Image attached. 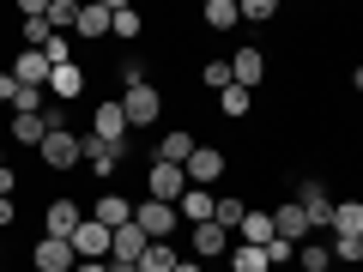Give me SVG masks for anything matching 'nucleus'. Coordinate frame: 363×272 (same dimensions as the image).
Returning <instances> with one entry per match:
<instances>
[{"label":"nucleus","instance_id":"nucleus-1","mask_svg":"<svg viewBox=\"0 0 363 272\" xmlns=\"http://www.w3.org/2000/svg\"><path fill=\"white\" fill-rule=\"evenodd\" d=\"M121 109H128V121H133V128H152V121L164 115V91H157L152 79H140V85H128V91H121Z\"/></svg>","mask_w":363,"mask_h":272},{"label":"nucleus","instance_id":"nucleus-2","mask_svg":"<svg viewBox=\"0 0 363 272\" xmlns=\"http://www.w3.org/2000/svg\"><path fill=\"white\" fill-rule=\"evenodd\" d=\"M128 133H133V121H128V109H121V97H109V103H97V109H91V140L128 145Z\"/></svg>","mask_w":363,"mask_h":272},{"label":"nucleus","instance_id":"nucleus-3","mask_svg":"<svg viewBox=\"0 0 363 272\" xmlns=\"http://www.w3.org/2000/svg\"><path fill=\"white\" fill-rule=\"evenodd\" d=\"M182 194H188V169H182V164H152V169H145V200L176 206Z\"/></svg>","mask_w":363,"mask_h":272},{"label":"nucleus","instance_id":"nucleus-4","mask_svg":"<svg viewBox=\"0 0 363 272\" xmlns=\"http://www.w3.org/2000/svg\"><path fill=\"white\" fill-rule=\"evenodd\" d=\"M133 224H140L152 242H169V236H176V224H182V212L164 206V200H140V206H133Z\"/></svg>","mask_w":363,"mask_h":272},{"label":"nucleus","instance_id":"nucleus-5","mask_svg":"<svg viewBox=\"0 0 363 272\" xmlns=\"http://www.w3.org/2000/svg\"><path fill=\"white\" fill-rule=\"evenodd\" d=\"M37 152H43V164H49V169H79V157H85V140H79L73 128H55L49 140L37 145Z\"/></svg>","mask_w":363,"mask_h":272},{"label":"nucleus","instance_id":"nucleus-6","mask_svg":"<svg viewBox=\"0 0 363 272\" xmlns=\"http://www.w3.org/2000/svg\"><path fill=\"white\" fill-rule=\"evenodd\" d=\"M145 248H152V236H145L140 224H121V230L109 236V266H133V272H140Z\"/></svg>","mask_w":363,"mask_h":272},{"label":"nucleus","instance_id":"nucleus-7","mask_svg":"<svg viewBox=\"0 0 363 272\" xmlns=\"http://www.w3.org/2000/svg\"><path fill=\"white\" fill-rule=\"evenodd\" d=\"M188 188H212V181H224V169H230V157L218 152V145H194V157H188Z\"/></svg>","mask_w":363,"mask_h":272},{"label":"nucleus","instance_id":"nucleus-8","mask_svg":"<svg viewBox=\"0 0 363 272\" xmlns=\"http://www.w3.org/2000/svg\"><path fill=\"white\" fill-rule=\"evenodd\" d=\"M109 236H116V230H104V224L85 212V224H79L67 242H73V254H79V260H109Z\"/></svg>","mask_w":363,"mask_h":272},{"label":"nucleus","instance_id":"nucleus-9","mask_svg":"<svg viewBox=\"0 0 363 272\" xmlns=\"http://www.w3.org/2000/svg\"><path fill=\"white\" fill-rule=\"evenodd\" d=\"M30 266L37 272H73L79 254H73V242H61V236H43V242L30 248Z\"/></svg>","mask_w":363,"mask_h":272},{"label":"nucleus","instance_id":"nucleus-10","mask_svg":"<svg viewBox=\"0 0 363 272\" xmlns=\"http://www.w3.org/2000/svg\"><path fill=\"white\" fill-rule=\"evenodd\" d=\"M297 206H303V218H309L315 230H327V224H333V200H327L321 181H303V188H297Z\"/></svg>","mask_w":363,"mask_h":272},{"label":"nucleus","instance_id":"nucleus-11","mask_svg":"<svg viewBox=\"0 0 363 272\" xmlns=\"http://www.w3.org/2000/svg\"><path fill=\"white\" fill-rule=\"evenodd\" d=\"M121 157H128V145H109V140H91V133H85V164H91V176H116V169H121Z\"/></svg>","mask_w":363,"mask_h":272},{"label":"nucleus","instance_id":"nucleus-12","mask_svg":"<svg viewBox=\"0 0 363 272\" xmlns=\"http://www.w3.org/2000/svg\"><path fill=\"white\" fill-rule=\"evenodd\" d=\"M79 224H85V212H79L73 200H49V212H43V236H61V242H67Z\"/></svg>","mask_w":363,"mask_h":272},{"label":"nucleus","instance_id":"nucleus-13","mask_svg":"<svg viewBox=\"0 0 363 272\" xmlns=\"http://www.w3.org/2000/svg\"><path fill=\"white\" fill-rule=\"evenodd\" d=\"M260 79H267V55H260V49H236V55H230V85L255 91Z\"/></svg>","mask_w":363,"mask_h":272},{"label":"nucleus","instance_id":"nucleus-14","mask_svg":"<svg viewBox=\"0 0 363 272\" xmlns=\"http://www.w3.org/2000/svg\"><path fill=\"white\" fill-rule=\"evenodd\" d=\"M109 25H116V0H91V6H79V37H109Z\"/></svg>","mask_w":363,"mask_h":272},{"label":"nucleus","instance_id":"nucleus-15","mask_svg":"<svg viewBox=\"0 0 363 272\" xmlns=\"http://www.w3.org/2000/svg\"><path fill=\"white\" fill-rule=\"evenodd\" d=\"M218 254H230V230H224L218 218L194 224V260H218Z\"/></svg>","mask_w":363,"mask_h":272},{"label":"nucleus","instance_id":"nucleus-16","mask_svg":"<svg viewBox=\"0 0 363 272\" xmlns=\"http://www.w3.org/2000/svg\"><path fill=\"white\" fill-rule=\"evenodd\" d=\"M79 91H85V67H79V61H67V67L49 73V97H55V103H73Z\"/></svg>","mask_w":363,"mask_h":272},{"label":"nucleus","instance_id":"nucleus-17","mask_svg":"<svg viewBox=\"0 0 363 272\" xmlns=\"http://www.w3.org/2000/svg\"><path fill=\"white\" fill-rule=\"evenodd\" d=\"M272 230H279V236H285V242H309V230H315V224L309 218H303V206H297V200H291V206H279V212H272Z\"/></svg>","mask_w":363,"mask_h":272},{"label":"nucleus","instance_id":"nucleus-18","mask_svg":"<svg viewBox=\"0 0 363 272\" xmlns=\"http://www.w3.org/2000/svg\"><path fill=\"white\" fill-rule=\"evenodd\" d=\"M49 73H55V67H49V55H43V49H25V55H18V61H13V79H18V85H49Z\"/></svg>","mask_w":363,"mask_h":272},{"label":"nucleus","instance_id":"nucleus-19","mask_svg":"<svg viewBox=\"0 0 363 272\" xmlns=\"http://www.w3.org/2000/svg\"><path fill=\"white\" fill-rule=\"evenodd\" d=\"M91 218L104 224V230H121V224H133V200L128 194H104L97 206H91Z\"/></svg>","mask_w":363,"mask_h":272},{"label":"nucleus","instance_id":"nucleus-20","mask_svg":"<svg viewBox=\"0 0 363 272\" xmlns=\"http://www.w3.org/2000/svg\"><path fill=\"white\" fill-rule=\"evenodd\" d=\"M176 212H182V224H212V212H218V200H212L206 188H188V194L176 200Z\"/></svg>","mask_w":363,"mask_h":272},{"label":"nucleus","instance_id":"nucleus-21","mask_svg":"<svg viewBox=\"0 0 363 272\" xmlns=\"http://www.w3.org/2000/svg\"><path fill=\"white\" fill-rule=\"evenodd\" d=\"M194 133L188 128H176V133H164V140H157V164H188V157H194Z\"/></svg>","mask_w":363,"mask_h":272},{"label":"nucleus","instance_id":"nucleus-22","mask_svg":"<svg viewBox=\"0 0 363 272\" xmlns=\"http://www.w3.org/2000/svg\"><path fill=\"white\" fill-rule=\"evenodd\" d=\"M333 236H363V200H333Z\"/></svg>","mask_w":363,"mask_h":272},{"label":"nucleus","instance_id":"nucleus-23","mask_svg":"<svg viewBox=\"0 0 363 272\" xmlns=\"http://www.w3.org/2000/svg\"><path fill=\"white\" fill-rule=\"evenodd\" d=\"M230 272H272V260L255 242H230Z\"/></svg>","mask_w":363,"mask_h":272},{"label":"nucleus","instance_id":"nucleus-24","mask_svg":"<svg viewBox=\"0 0 363 272\" xmlns=\"http://www.w3.org/2000/svg\"><path fill=\"white\" fill-rule=\"evenodd\" d=\"M272 236H279V230H272V212H248V218H242V230H236V242H255V248H267Z\"/></svg>","mask_w":363,"mask_h":272},{"label":"nucleus","instance_id":"nucleus-25","mask_svg":"<svg viewBox=\"0 0 363 272\" xmlns=\"http://www.w3.org/2000/svg\"><path fill=\"white\" fill-rule=\"evenodd\" d=\"M206 30H230V25H242V6H236V0H206Z\"/></svg>","mask_w":363,"mask_h":272},{"label":"nucleus","instance_id":"nucleus-26","mask_svg":"<svg viewBox=\"0 0 363 272\" xmlns=\"http://www.w3.org/2000/svg\"><path fill=\"white\" fill-rule=\"evenodd\" d=\"M13 140L18 145H43L49 140V115H13Z\"/></svg>","mask_w":363,"mask_h":272},{"label":"nucleus","instance_id":"nucleus-27","mask_svg":"<svg viewBox=\"0 0 363 272\" xmlns=\"http://www.w3.org/2000/svg\"><path fill=\"white\" fill-rule=\"evenodd\" d=\"M248 103H255V91H242V85H224V91H218V115H224V121L248 115Z\"/></svg>","mask_w":363,"mask_h":272},{"label":"nucleus","instance_id":"nucleus-28","mask_svg":"<svg viewBox=\"0 0 363 272\" xmlns=\"http://www.w3.org/2000/svg\"><path fill=\"white\" fill-rule=\"evenodd\" d=\"M176 266H182V254L169 242H152V248H145V260H140V272H176Z\"/></svg>","mask_w":363,"mask_h":272},{"label":"nucleus","instance_id":"nucleus-29","mask_svg":"<svg viewBox=\"0 0 363 272\" xmlns=\"http://www.w3.org/2000/svg\"><path fill=\"white\" fill-rule=\"evenodd\" d=\"M49 30H79V0H49Z\"/></svg>","mask_w":363,"mask_h":272},{"label":"nucleus","instance_id":"nucleus-30","mask_svg":"<svg viewBox=\"0 0 363 272\" xmlns=\"http://www.w3.org/2000/svg\"><path fill=\"white\" fill-rule=\"evenodd\" d=\"M109 30H116V37H140V30H145V18H140V6H128V0H116V25H109Z\"/></svg>","mask_w":363,"mask_h":272},{"label":"nucleus","instance_id":"nucleus-31","mask_svg":"<svg viewBox=\"0 0 363 272\" xmlns=\"http://www.w3.org/2000/svg\"><path fill=\"white\" fill-rule=\"evenodd\" d=\"M212 218H218L224 230H242V218H248V206H242V200H236V194H224V200H218V212H212Z\"/></svg>","mask_w":363,"mask_h":272},{"label":"nucleus","instance_id":"nucleus-32","mask_svg":"<svg viewBox=\"0 0 363 272\" xmlns=\"http://www.w3.org/2000/svg\"><path fill=\"white\" fill-rule=\"evenodd\" d=\"M297 266H303V272H327V248H321V242H303V248H297Z\"/></svg>","mask_w":363,"mask_h":272},{"label":"nucleus","instance_id":"nucleus-33","mask_svg":"<svg viewBox=\"0 0 363 272\" xmlns=\"http://www.w3.org/2000/svg\"><path fill=\"white\" fill-rule=\"evenodd\" d=\"M267 18H279L272 0H242V25H267Z\"/></svg>","mask_w":363,"mask_h":272},{"label":"nucleus","instance_id":"nucleus-34","mask_svg":"<svg viewBox=\"0 0 363 272\" xmlns=\"http://www.w3.org/2000/svg\"><path fill=\"white\" fill-rule=\"evenodd\" d=\"M49 37H55L49 18H25V42H30V49H49Z\"/></svg>","mask_w":363,"mask_h":272},{"label":"nucleus","instance_id":"nucleus-35","mask_svg":"<svg viewBox=\"0 0 363 272\" xmlns=\"http://www.w3.org/2000/svg\"><path fill=\"white\" fill-rule=\"evenodd\" d=\"M200 79H206L212 91H224V85H230V61H206V67H200Z\"/></svg>","mask_w":363,"mask_h":272},{"label":"nucleus","instance_id":"nucleus-36","mask_svg":"<svg viewBox=\"0 0 363 272\" xmlns=\"http://www.w3.org/2000/svg\"><path fill=\"white\" fill-rule=\"evenodd\" d=\"M333 260H363V236H333Z\"/></svg>","mask_w":363,"mask_h":272},{"label":"nucleus","instance_id":"nucleus-37","mask_svg":"<svg viewBox=\"0 0 363 272\" xmlns=\"http://www.w3.org/2000/svg\"><path fill=\"white\" fill-rule=\"evenodd\" d=\"M0 103H18V79L13 73H0Z\"/></svg>","mask_w":363,"mask_h":272},{"label":"nucleus","instance_id":"nucleus-38","mask_svg":"<svg viewBox=\"0 0 363 272\" xmlns=\"http://www.w3.org/2000/svg\"><path fill=\"white\" fill-rule=\"evenodd\" d=\"M13 188H18V176H13V164H0V194L13 200Z\"/></svg>","mask_w":363,"mask_h":272},{"label":"nucleus","instance_id":"nucleus-39","mask_svg":"<svg viewBox=\"0 0 363 272\" xmlns=\"http://www.w3.org/2000/svg\"><path fill=\"white\" fill-rule=\"evenodd\" d=\"M18 218V206H13V200H6V194H0V230H6V224H13Z\"/></svg>","mask_w":363,"mask_h":272},{"label":"nucleus","instance_id":"nucleus-40","mask_svg":"<svg viewBox=\"0 0 363 272\" xmlns=\"http://www.w3.org/2000/svg\"><path fill=\"white\" fill-rule=\"evenodd\" d=\"M73 272H109V260H79Z\"/></svg>","mask_w":363,"mask_h":272},{"label":"nucleus","instance_id":"nucleus-41","mask_svg":"<svg viewBox=\"0 0 363 272\" xmlns=\"http://www.w3.org/2000/svg\"><path fill=\"white\" fill-rule=\"evenodd\" d=\"M176 272H206V266H200V260H182V266Z\"/></svg>","mask_w":363,"mask_h":272},{"label":"nucleus","instance_id":"nucleus-42","mask_svg":"<svg viewBox=\"0 0 363 272\" xmlns=\"http://www.w3.org/2000/svg\"><path fill=\"white\" fill-rule=\"evenodd\" d=\"M351 85H357V91H363V67H357V73H351Z\"/></svg>","mask_w":363,"mask_h":272},{"label":"nucleus","instance_id":"nucleus-43","mask_svg":"<svg viewBox=\"0 0 363 272\" xmlns=\"http://www.w3.org/2000/svg\"><path fill=\"white\" fill-rule=\"evenodd\" d=\"M109 272H133V266H109Z\"/></svg>","mask_w":363,"mask_h":272},{"label":"nucleus","instance_id":"nucleus-44","mask_svg":"<svg viewBox=\"0 0 363 272\" xmlns=\"http://www.w3.org/2000/svg\"><path fill=\"white\" fill-rule=\"evenodd\" d=\"M0 164H6V157H0Z\"/></svg>","mask_w":363,"mask_h":272},{"label":"nucleus","instance_id":"nucleus-45","mask_svg":"<svg viewBox=\"0 0 363 272\" xmlns=\"http://www.w3.org/2000/svg\"><path fill=\"white\" fill-rule=\"evenodd\" d=\"M327 272H333V266H327Z\"/></svg>","mask_w":363,"mask_h":272}]
</instances>
